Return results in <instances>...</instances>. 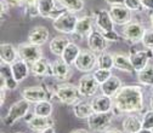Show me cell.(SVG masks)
<instances>
[{
	"label": "cell",
	"instance_id": "1",
	"mask_svg": "<svg viewBox=\"0 0 153 133\" xmlns=\"http://www.w3.org/2000/svg\"><path fill=\"white\" fill-rule=\"evenodd\" d=\"M145 108L143 103V90L141 86L125 85L113 97V114H134L141 112Z\"/></svg>",
	"mask_w": 153,
	"mask_h": 133
},
{
	"label": "cell",
	"instance_id": "2",
	"mask_svg": "<svg viewBox=\"0 0 153 133\" xmlns=\"http://www.w3.org/2000/svg\"><path fill=\"white\" fill-rule=\"evenodd\" d=\"M82 93L79 91L78 85L65 82L56 85L53 90V99L59 101L66 105H74L75 103H78L82 101Z\"/></svg>",
	"mask_w": 153,
	"mask_h": 133
},
{
	"label": "cell",
	"instance_id": "3",
	"mask_svg": "<svg viewBox=\"0 0 153 133\" xmlns=\"http://www.w3.org/2000/svg\"><path fill=\"white\" fill-rule=\"evenodd\" d=\"M53 90L55 86H30L22 90L21 96L23 99L29 103H39L43 101L53 99Z\"/></svg>",
	"mask_w": 153,
	"mask_h": 133
},
{
	"label": "cell",
	"instance_id": "4",
	"mask_svg": "<svg viewBox=\"0 0 153 133\" xmlns=\"http://www.w3.org/2000/svg\"><path fill=\"white\" fill-rule=\"evenodd\" d=\"M30 108V103L26 99H20L15 102L7 110V112L5 114V116L3 118V122L6 126H13V123L16 121H18L22 118H26L27 114L29 111Z\"/></svg>",
	"mask_w": 153,
	"mask_h": 133
},
{
	"label": "cell",
	"instance_id": "5",
	"mask_svg": "<svg viewBox=\"0 0 153 133\" xmlns=\"http://www.w3.org/2000/svg\"><path fill=\"white\" fill-rule=\"evenodd\" d=\"M78 18L75 13L66 11L62 15H60L59 17L53 20L52 22V27L55 30L63 33V34H73L75 30V26L78 22Z\"/></svg>",
	"mask_w": 153,
	"mask_h": 133
},
{
	"label": "cell",
	"instance_id": "6",
	"mask_svg": "<svg viewBox=\"0 0 153 133\" xmlns=\"http://www.w3.org/2000/svg\"><path fill=\"white\" fill-rule=\"evenodd\" d=\"M17 51H18V57H20V60L25 61L29 65H32L36 61L43 58V51H42L40 46L33 45L30 43L20 44L17 46Z\"/></svg>",
	"mask_w": 153,
	"mask_h": 133
},
{
	"label": "cell",
	"instance_id": "7",
	"mask_svg": "<svg viewBox=\"0 0 153 133\" xmlns=\"http://www.w3.org/2000/svg\"><path fill=\"white\" fill-rule=\"evenodd\" d=\"M114 114L113 111L108 112H94L92 115L88 119V126L94 132H103L108 129L113 121Z\"/></svg>",
	"mask_w": 153,
	"mask_h": 133
},
{
	"label": "cell",
	"instance_id": "8",
	"mask_svg": "<svg viewBox=\"0 0 153 133\" xmlns=\"http://www.w3.org/2000/svg\"><path fill=\"white\" fill-rule=\"evenodd\" d=\"M25 120H26V123L28 125V128L35 133H39L48 128H51L55 125V120L51 116H38L34 112L27 114Z\"/></svg>",
	"mask_w": 153,
	"mask_h": 133
},
{
	"label": "cell",
	"instance_id": "9",
	"mask_svg": "<svg viewBox=\"0 0 153 133\" xmlns=\"http://www.w3.org/2000/svg\"><path fill=\"white\" fill-rule=\"evenodd\" d=\"M39 13L44 18L56 20L60 15L66 12V10L60 5L59 0H39Z\"/></svg>",
	"mask_w": 153,
	"mask_h": 133
},
{
	"label": "cell",
	"instance_id": "10",
	"mask_svg": "<svg viewBox=\"0 0 153 133\" xmlns=\"http://www.w3.org/2000/svg\"><path fill=\"white\" fill-rule=\"evenodd\" d=\"M95 65H97V56L90 50H82L74 63V67L83 73L91 71Z\"/></svg>",
	"mask_w": 153,
	"mask_h": 133
},
{
	"label": "cell",
	"instance_id": "11",
	"mask_svg": "<svg viewBox=\"0 0 153 133\" xmlns=\"http://www.w3.org/2000/svg\"><path fill=\"white\" fill-rule=\"evenodd\" d=\"M129 57H130V61H131L134 69H135L136 73H139L149 64L152 52H151V50H147V48L146 50H135L134 47H131Z\"/></svg>",
	"mask_w": 153,
	"mask_h": 133
},
{
	"label": "cell",
	"instance_id": "12",
	"mask_svg": "<svg viewBox=\"0 0 153 133\" xmlns=\"http://www.w3.org/2000/svg\"><path fill=\"white\" fill-rule=\"evenodd\" d=\"M146 28L139 22H130L123 27V37L129 44H136L142 40Z\"/></svg>",
	"mask_w": 153,
	"mask_h": 133
},
{
	"label": "cell",
	"instance_id": "13",
	"mask_svg": "<svg viewBox=\"0 0 153 133\" xmlns=\"http://www.w3.org/2000/svg\"><path fill=\"white\" fill-rule=\"evenodd\" d=\"M79 91L83 97H92L100 88V84L95 79L94 74H84L78 82Z\"/></svg>",
	"mask_w": 153,
	"mask_h": 133
},
{
	"label": "cell",
	"instance_id": "14",
	"mask_svg": "<svg viewBox=\"0 0 153 133\" xmlns=\"http://www.w3.org/2000/svg\"><path fill=\"white\" fill-rule=\"evenodd\" d=\"M86 39H88V47L90 51H92L95 53H102V52L107 51L109 41L103 36V34L100 30L94 29L89 34Z\"/></svg>",
	"mask_w": 153,
	"mask_h": 133
},
{
	"label": "cell",
	"instance_id": "15",
	"mask_svg": "<svg viewBox=\"0 0 153 133\" xmlns=\"http://www.w3.org/2000/svg\"><path fill=\"white\" fill-rule=\"evenodd\" d=\"M108 11H109V15L112 17L114 24L124 27V26L129 24L130 22H132V12L124 5L111 6Z\"/></svg>",
	"mask_w": 153,
	"mask_h": 133
},
{
	"label": "cell",
	"instance_id": "16",
	"mask_svg": "<svg viewBox=\"0 0 153 133\" xmlns=\"http://www.w3.org/2000/svg\"><path fill=\"white\" fill-rule=\"evenodd\" d=\"M94 15H84L78 18V22L75 26V30L73 33V36H75L76 39H82V37H88L89 34L94 30Z\"/></svg>",
	"mask_w": 153,
	"mask_h": 133
},
{
	"label": "cell",
	"instance_id": "17",
	"mask_svg": "<svg viewBox=\"0 0 153 133\" xmlns=\"http://www.w3.org/2000/svg\"><path fill=\"white\" fill-rule=\"evenodd\" d=\"M94 20H95V26H96L97 30H100L101 33H107V32L114 30V22L109 15V11H107V10L95 11Z\"/></svg>",
	"mask_w": 153,
	"mask_h": 133
},
{
	"label": "cell",
	"instance_id": "18",
	"mask_svg": "<svg viewBox=\"0 0 153 133\" xmlns=\"http://www.w3.org/2000/svg\"><path fill=\"white\" fill-rule=\"evenodd\" d=\"M52 68V78L57 81L66 82L72 75L71 65L67 64L62 58H57L53 62H51Z\"/></svg>",
	"mask_w": 153,
	"mask_h": 133
},
{
	"label": "cell",
	"instance_id": "19",
	"mask_svg": "<svg viewBox=\"0 0 153 133\" xmlns=\"http://www.w3.org/2000/svg\"><path fill=\"white\" fill-rule=\"evenodd\" d=\"M49 35H50V33L46 27L36 26V27L32 28L28 33V43L36 45V46H42L48 41Z\"/></svg>",
	"mask_w": 153,
	"mask_h": 133
},
{
	"label": "cell",
	"instance_id": "20",
	"mask_svg": "<svg viewBox=\"0 0 153 133\" xmlns=\"http://www.w3.org/2000/svg\"><path fill=\"white\" fill-rule=\"evenodd\" d=\"M0 60H1V63L7 65L13 64L17 60H20L17 47H15L12 44L3 43L0 45Z\"/></svg>",
	"mask_w": 153,
	"mask_h": 133
},
{
	"label": "cell",
	"instance_id": "21",
	"mask_svg": "<svg viewBox=\"0 0 153 133\" xmlns=\"http://www.w3.org/2000/svg\"><path fill=\"white\" fill-rule=\"evenodd\" d=\"M30 71L34 76L36 78H46V76H52V68L51 63L43 57L39 61H36L30 65Z\"/></svg>",
	"mask_w": 153,
	"mask_h": 133
},
{
	"label": "cell",
	"instance_id": "22",
	"mask_svg": "<svg viewBox=\"0 0 153 133\" xmlns=\"http://www.w3.org/2000/svg\"><path fill=\"white\" fill-rule=\"evenodd\" d=\"M122 86H123L122 80L118 76H116V75H112L107 81H105L102 85H100V90H101L102 94L113 98L117 94V92L122 88Z\"/></svg>",
	"mask_w": 153,
	"mask_h": 133
},
{
	"label": "cell",
	"instance_id": "23",
	"mask_svg": "<svg viewBox=\"0 0 153 133\" xmlns=\"http://www.w3.org/2000/svg\"><path fill=\"white\" fill-rule=\"evenodd\" d=\"M91 105L94 109V112H108L113 109V98L101 94V96L94 97L91 101Z\"/></svg>",
	"mask_w": 153,
	"mask_h": 133
},
{
	"label": "cell",
	"instance_id": "24",
	"mask_svg": "<svg viewBox=\"0 0 153 133\" xmlns=\"http://www.w3.org/2000/svg\"><path fill=\"white\" fill-rule=\"evenodd\" d=\"M0 80H3L5 82L6 90H10V91L16 90L18 86V82L13 76L11 65L4 64V63H1V67H0Z\"/></svg>",
	"mask_w": 153,
	"mask_h": 133
},
{
	"label": "cell",
	"instance_id": "25",
	"mask_svg": "<svg viewBox=\"0 0 153 133\" xmlns=\"http://www.w3.org/2000/svg\"><path fill=\"white\" fill-rule=\"evenodd\" d=\"M11 69L13 73V76L16 79L17 82H21L23 81L29 74L30 70V65L28 63H26L22 60H17L13 64H11Z\"/></svg>",
	"mask_w": 153,
	"mask_h": 133
},
{
	"label": "cell",
	"instance_id": "26",
	"mask_svg": "<svg viewBox=\"0 0 153 133\" xmlns=\"http://www.w3.org/2000/svg\"><path fill=\"white\" fill-rule=\"evenodd\" d=\"M69 39L67 36H62V35H59V36H55L53 39L50 41V45H49V48L51 51L52 54L57 56V57H61L65 48L69 45Z\"/></svg>",
	"mask_w": 153,
	"mask_h": 133
},
{
	"label": "cell",
	"instance_id": "27",
	"mask_svg": "<svg viewBox=\"0 0 153 133\" xmlns=\"http://www.w3.org/2000/svg\"><path fill=\"white\" fill-rule=\"evenodd\" d=\"M114 68L120 70V71H125V73H135V69H134L130 57L124 54V53H114Z\"/></svg>",
	"mask_w": 153,
	"mask_h": 133
},
{
	"label": "cell",
	"instance_id": "28",
	"mask_svg": "<svg viewBox=\"0 0 153 133\" xmlns=\"http://www.w3.org/2000/svg\"><path fill=\"white\" fill-rule=\"evenodd\" d=\"M73 112L78 119H86L88 120L94 114V109H92L91 102L79 101L78 103H75L73 105Z\"/></svg>",
	"mask_w": 153,
	"mask_h": 133
},
{
	"label": "cell",
	"instance_id": "29",
	"mask_svg": "<svg viewBox=\"0 0 153 133\" xmlns=\"http://www.w3.org/2000/svg\"><path fill=\"white\" fill-rule=\"evenodd\" d=\"M122 126L124 133H136L142 129V121L136 115H129L123 120Z\"/></svg>",
	"mask_w": 153,
	"mask_h": 133
},
{
	"label": "cell",
	"instance_id": "30",
	"mask_svg": "<svg viewBox=\"0 0 153 133\" xmlns=\"http://www.w3.org/2000/svg\"><path fill=\"white\" fill-rule=\"evenodd\" d=\"M80 47L76 45L75 43H69V45L65 48L62 56H61V58L69 65H73L76 61V58H78V56L80 53Z\"/></svg>",
	"mask_w": 153,
	"mask_h": 133
},
{
	"label": "cell",
	"instance_id": "31",
	"mask_svg": "<svg viewBox=\"0 0 153 133\" xmlns=\"http://www.w3.org/2000/svg\"><path fill=\"white\" fill-rule=\"evenodd\" d=\"M137 80L142 86L153 87V64H148L141 71L137 73Z\"/></svg>",
	"mask_w": 153,
	"mask_h": 133
},
{
	"label": "cell",
	"instance_id": "32",
	"mask_svg": "<svg viewBox=\"0 0 153 133\" xmlns=\"http://www.w3.org/2000/svg\"><path fill=\"white\" fill-rule=\"evenodd\" d=\"M59 3L66 11L73 13L84 10V0H59Z\"/></svg>",
	"mask_w": 153,
	"mask_h": 133
},
{
	"label": "cell",
	"instance_id": "33",
	"mask_svg": "<svg viewBox=\"0 0 153 133\" xmlns=\"http://www.w3.org/2000/svg\"><path fill=\"white\" fill-rule=\"evenodd\" d=\"M97 67L101 69H107V70H112V68H114V57L112 53L105 51L102 53H99L97 56Z\"/></svg>",
	"mask_w": 153,
	"mask_h": 133
},
{
	"label": "cell",
	"instance_id": "34",
	"mask_svg": "<svg viewBox=\"0 0 153 133\" xmlns=\"http://www.w3.org/2000/svg\"><path fill=\"white\" fill-rule=\"evenodd\" d=\"M33 112L38 116H51V114H52L51 101H43L39 103H35Z\"/></svg>",
	"mask_w": 153,
	"mask_h": 133
},
{
	"label": "cell",
	"instance_id": "35",
	"mask_svg": "<svg viewBox=\"0 0 153 133\" xmlns=\"http://www.w3.org/2000/svg\"><path fill=\"white\" fill-rule=\"evenodd\" d=\"M25 5V15L33 18V17H36V16H40L39 13V0H23Z\"/></svg>",
	"mask_w": 153,
	"mask_h": 133
},
{
	"label": "cell",
	"instance_id": "36",
	"mask_svg": "<svg viewBox=\"0 0 153 133\" xmlns=\"http://www.w3.org/2000/svg\"><path fill=\"white\" fill-rule=\"evenodd\" d=\"M112 70H107V69H101V68H99V69H96L94 71V76H95V79L97 80V82L100 84V85H102L105 81H107L111 76H112Z\"/></svg>",
	"mask_w": 153,
	"mask_h": 133
},
{
	"label": "cell",
	"instance_id": "37",
	"mask_svg": "<svg viewBox=\"0 0 153 133\" xmlns=\"http://www.w3.org/2000/svg\"><path fill=\"white\" fill-rule=\"evenodd\" d=\"M141 43L147 50L153 48V28H148V29L145 30V34H143Z\"/></svg>",
	"mask_w": 153,
	"mask_h": 133
},
{
	"label": "cell",
	"instance_id": "38",
	"mask_svg": "<svg viewBox=\"0 0 153 133\" xmlns=\"http://www.w3.org/2000/svg\"><path fill=\"white\" fill-rule=\"evenodd\" d=\"M142 128L153 131V110H148L145 112L142 119Z\"/></svg>",
	"mask_w": 153,
	"mask_h": 133
},
{
	"label": "cell",
	"instance_id": "39",
	"mask_svg": "<svg viewBox=\"0 0 153 133\" xmlns=\"http://www.w3.org/2000/svg\"><path fill=\"white\" fill-rule=\"evenodd\" d=\"M124 6L128 7L131 12L143 10V6L141 4V0H124Z\"/></svg>",
	"mask_w": 153,
	"mask_h": 133
},
{
	"label": "cell",
	"instance_id": "40",
	"mask_svg": "<svg viewBox=\"0 0 153 133\" xmlns=\"http://www.w3.org/2000/svg\"><path fill=\"white\" fill-rule=\"evenodd\" d=\"M103 36L106 37V39L108 41H112V43H118L122 40V37L119 36V34L116 32V30H113V32H107V33H102Z\"/></svg>",
	"mask_w": 153,
	"mask_h": 133
},
{
	"label": "cell",
	"instance_id": "41",
	"mask_svg": "<svg viewBox=\"0 0 153 133\" xmlns=\"http://www.w3.org/2000/svg\"><path fill=\"white\" fill-rule=\"evenodd\" d=\"M141 4L143 6V10L153 11V0H141Z\"/></svg>",
	"mask_w": 153,
	"mask_h": 133
},
{
	"label": "cell",
	"instance_id": "42",
	"mask_svg": "<svg viewBox=\"0 0 153 133\" xmlns=\"http://www.w3.org/2000/svg\"><path fill=\"white\" fill-rule=\"evenodd\" d=\"M9 6H10V4L6 1V0H1V21H4L5 11L9 12Z\"/></svg>",
	"mask_w": 153,
	"mask_h": 133
},
{
	"label": "cell",
	"instance_id": "43",
	"mask_svg": "<svg viewBox=\"0 0 153 133\" xmlns=\"http://www.w3.org/2000/svg\"><path fill=\"white\" fill-rule=\"evenodd\" d=\"M106 3L109 6H114V5H124V0H106Z\"/></svg>",
	"mask_w": 153,
	"mask_h": 133
},
{
	"label": "cell",
	"instance_id": "44",
	"mask_svg": "<svg viewBox=\"0 0 153 133\" xmlns=\"http://www.w3.org/2000/svg\"><path fill=\"white\" fill-rule=\"evenodd\" d=\"M5 88H0V96H1V101H0V105H3L5 103Z\"/></svg>",
	"mask_w": 153,
	"mask_h": 133
},
{
	"label": "cell",
	"instance_id": "45",
	"mask_svg": "<svg viewBox=\"0 0 153 133\" xmlns=\"http://www.w3.org/2000/svg\"><path fill=\"white\" fill-rule=\"evenodd\" d=\"M10 5H21L23 3V0H6Z\"/></svg>",
	"mask_w": 153,
	"mask_h": 133
},
{
	"label": "cell",
	"instance_id": "46",
	"mask_svg": "<svg viewBox=\"0 0 153 133\" xmlns=\"http://www.w3.org/2000/svg\"><path fill=\"white\" fill-rule=\"evenodd\" d=\"M101 133H123V132H120L119 129H116V128H108V129H106Z\"/></svg>",
	"mask_w": 153,
	"mask_h": 133
},
{
	"label": "cell",
	"instance_id": "47",
	"mask_svg": "<svg viewBox=\"0 0 153 133\" xmlns=\"http://www.w3.org/2000/svg\"><path fill=\"white\" fill-rule=\"evenodd\" d=\"M71 133H89V131H88V129H85V128H78V129L72 131Z\"/></svg>",
	"mask_w": 153,
	"mask_h": 133
},
{
	"label": "cell",
	"instance_id": "48",
	"mask_svg": "<svg viewBox=\"0 0 153 133\" xmlns=\"http://www.w3.org/2000/svg\"><path fill=\"white\" fill-rule=\"evenodd\" d=\"M39 133H56V131H55L53 127H51V128H48V129H45L43 132H39Z\"/></svg>",
	"mask_w": 153,
	"mask_h": 133
},
{
	"label": "cell",
	"instance_id": "49",
	"mask_svg": "<svg viewBox=\"0 0 153 133\" xmlns=\"http://www.w3.org/2000/svg\"><path fill=\"white\" fill-rule=\"evenodd\" d=\"M136 133H153V131H151V129H146V128H142V129H140L139 132H136Z\"/></svg>",
	"mask_w": 153,
	"mask_h": 133
},
{
	"label": "cell",
	"instance_id": "50",
	"mask_svg": "<svg viewBox=\"0 0 153 133\" xmlns=\"http://www.w3.org/2000/svg\"><path fill=\"white\" fill-rule=\"evenodd\" d=\"M149 109L153 110V93H152V96L149 97Z\"/></svg>",
	"mask_w": 153,
	"mask_h": 133
},
{
	"label": "cell",
	"instance_id": "51",
	"mask_svg": "<svg viewBox=\"0 0 153 133\" xmlns=\"http://www.w3.org/2000/svg\"><path fill=\"white\" fill-rule=\"evenodd\" d=\"M149 21H151V24H152V28H153V11L149 15Z\"/></svg>",
	"mask_w": 153,
	"mask_h": 133
},
{
	"label": "cell",
	"instance_id": "52",
	"mask_svg": "<svg viewBox=\"0 0 153 133\" xmlns=\"http://www.w3.org/2000/svg\"><path fill=\"white\" fill-rule=\"evenodd\" d=\"M151 52H152V57H153V48H152V50H151Z\"/></svg>",
	"mask_w": 153,
	"mask_h": 133
},
{
	"label": "cell",
	"instance_id": "53",
	"mask_svg": "<svg viewBox=\"0 0 153 133\" xmlns=\"http://www.w3.org/2000/svg\"><path fill=\"white\" fill-rule=\"evenodd\" d=\"M16 133H25V132H16Z\"/></svg>",
	"mask_w": 153,
	"mask_h": 133
}]
</instances>
